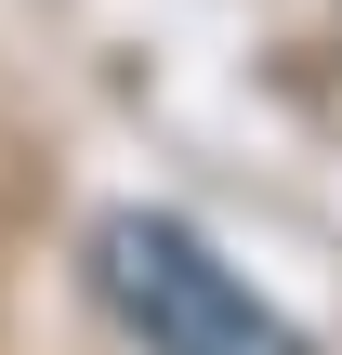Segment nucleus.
I'll return each mask as SVG.
<instances>
[{
  "instance_id": "1",
  "label": "nucleus",
  "mask_w": 342,
  "mask_h": 355,
  "mask_svg": "<svg viewBox=\"0 0 342 355\" xmlns=\"http://www.w3.org/2000/svg\"><path fill=\"white\" fill-rule=\"evenodd\" d=\"M92 290L145 355H316L185 211H105L92 224Z\"/></svg>"
}]
</instances>
